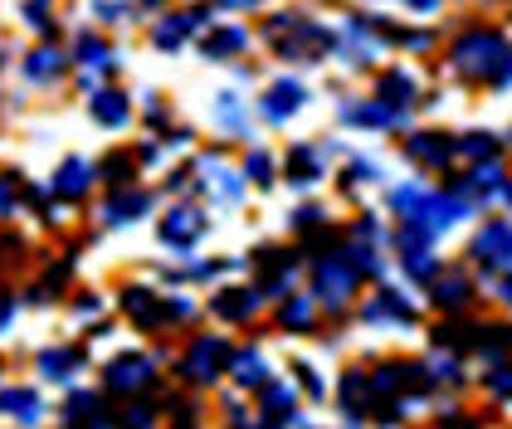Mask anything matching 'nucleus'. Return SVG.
<instances>
[{
    "instance_id": "obj_1",
    "label": "nucleus",
    "mask_w": 512,
    "mask_h": 429,
    "mask_svg": "<svg viewBox=\"0 0 512 429\" xmlns=\"http://www.w3.org/2000/svg\"><path fill=\"white\" fill-rule=\"evenodd\" d=\"M503 59H508V49H503V39L498 35H469L459 49H454V64H464L469 74L493 69V64H503Z\"/></svg>"
},
{
    "instance_id": "obj_3",
    "label": "nucleus",
    "mask_w": 512,
    "mask_h": 429,
    "mask_svg": "<svg viewBox=\"0 0 512 429\" xmlns=\"http://www.w3.org/2000/svg\"><path fill=\"white\" fill-rule=\"evenodd\" d=\"M478 254L483 259H512V234L508 230H488L478 239Z\"/></svg>"
},
{
    "instance_id": "obj_2",
    "label": "nucleus",
    "mask_w": 512,
    "mask_h": 429,
    "mask_svg": "<svg viewBox=\"0 0 512 429\" xmlns=\"http://www.w3.org/2000/svg\"><path fill=\"white\" fill-rule=\"evenodd\" d=\"M303 98H308V93H303L298 83H278V88H274V98L264 103V113H269V117H288L293 108H298V103H303Z\"/></svg>"
}]
</instances>
